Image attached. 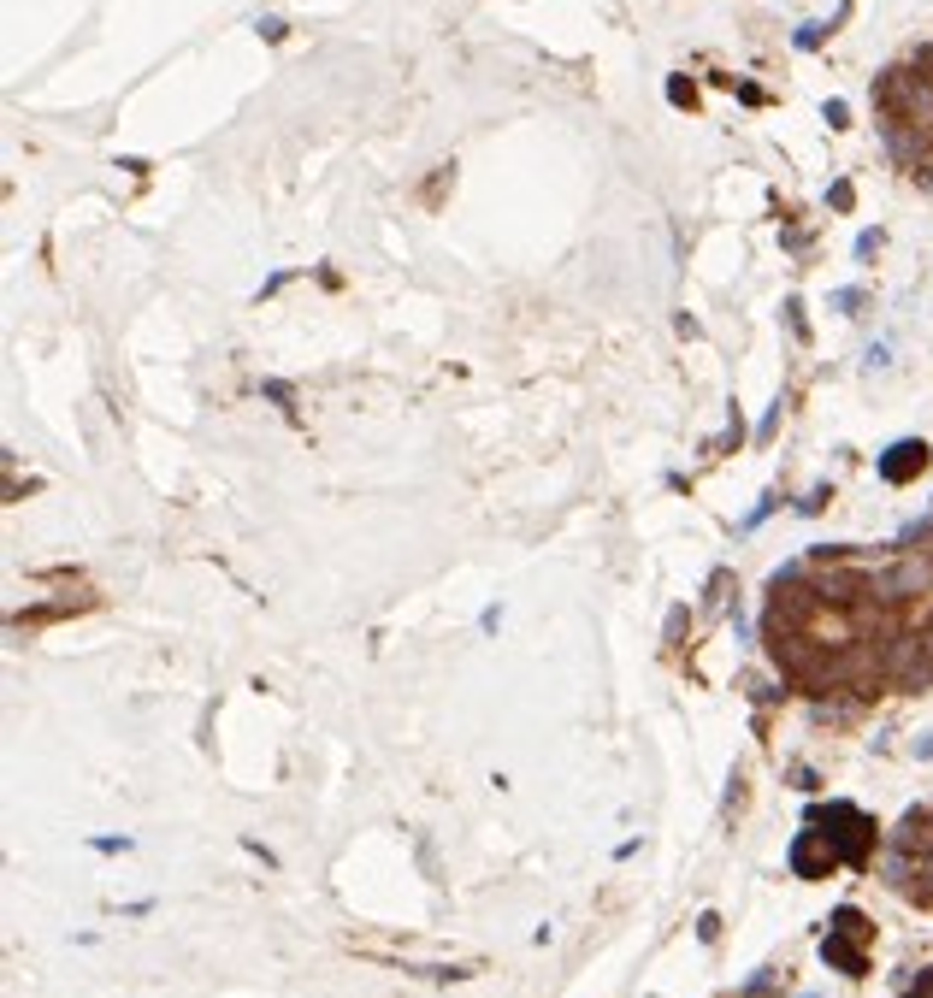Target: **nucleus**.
Returning <instances> with one entry per match:
<instances>
[{"label": "nucleus", "instance_id": "nucleus-14", "mask_svg": "<svg viewBox=\"0 0 933 998\" xmlns=\"http://www.w3.org/2000/svg\"><path fill=\"white\" fill-rule=\"evenodd\" d=\"M928 556H933V550H928Z\"/></svg>", "mask_w": 933, "mask_h": 998}, {"label": "nucleus", "instance_id": "nucleus-1", "mask_svg": "<svg viewBox=\"0 0 933 998\" xmlns=\"http://www.w3.org/2000/svg\"><path fill=\"white\" fill-rule=\"evenodd\" d=\"M869 916L863 910H833V928H827V939H821V957H827V969H839V975H863L869 969Z\"/></svg>", "mask_w": 933, "mask_h": 998}, {"label": "nucleus", "instance_id": "nucleus-11", "mask_svg": "<svg viewBox=\"0 0 933 998\" xmlns=\"http://www.w3.org/2000/svg\"><path fill=\"white\" fill-rule=\"evenodd\" d=\"M851 201H857V195H851V184H833V189H827V207H839V213H845Z\"/></svg>", "mask_w": 933, "mask_h": 998}, {"label": "nucleus", "instance_id": "nucleus-12", "mask_svg": "<svg viewBox=\"0 0 933 998\" xmlns=\"http://www.w3.org/2000/svg\"><path fill=\"white\" fill-rule=\"evenodd\" d=\"M910 998H933V969L922 975V981H910Z\"/></svg>", "mask_w": 933, "mask_h": 998}, {"label": "nucleus", "instance_id": "nucleus-9", "mask_svg": "<svg viewBox=\"0 0 933 998\" xmlns=\"http://www.w3.org/2000/svg\"><path fill=\"white\" fill-rule=\"evenodd\" d=\"M260 36H266V42H284V36H290V24H284V18H260Z\"/></svg>", "mask_w": 933, "mask_h": 998}, {"label": "nucleus", "instance_id": "nucleus-7", "mask_svg": "<svg viewBox=\"0 0 933 998\" xmlns=\"http://www.w3.org/2000/svg\"><path fill=\"white\" fill-rule=\"evenodd\" d=\"M821 119H827V125H839V130H845V125H851V107H845V101H827V107H821Z\"/></svg>", "mask_w": 933, "mask_h": 998}, {"label": "nucleus", "instance_id": "nucleus-13", "mask_svg": "<svg viewBox=\"0 0 933 998\" xmlns=\"http://www.w3.org/2000/svg\"><path fill=\"white\" fill-rule=\"evenodd\" d=\"M804 998H821V993H804Z\"/></svg>", "mask_w": 933, "mask_h": 998}, {"label": "nucleus", "instance_id": "nucleus-10", "mask_svg": "<svg viewBox=\"0 0 933 998\" xmlns=\"http://www.w3.org/2000/svg\"><path fill=\"white\" fill-rule=\"evenodd\" d=\"M833 308H839V313L863 308V290H833Z\"/></svg>", "mask_w": 933, "mask_h": 998}, {"label": "nucleus", "instance_id": "nucleus-2", "mask_svg": "<svg viewBox=\"0 0 933 998\" xmlns=\"http://www.w3.org/2000/svg\"><path fill=\"white\" fill-rule=\"evenodd\" d=\"M809 821L839 845L845 863H869L874 857V821L857 804H821V810H809Z\"/></svg>", "mask_w": 933, "mask_h": 998}, {"label": "nucleus", "instance_id": "nucleus-6", "mask_svg": "<svg viewBox=\"0 0 933 998\" xmlns=\"http://www.w3.org/2000/svg\"><path fill=\"white\" fill-rule=\"evenodd\" d=\"M668 101H674V107H691V101H697V89H691L685 77H674V83H668Z\"/></svg>", "mask_w": 933, "mask_h": 998}, {"label": "nucleus", "instance_id": "nucleus-8", "mask_svg": "<svg viewBox=\"0 0 933 998\" xmlns=\"http://www.w3.org/2000/svg\"><path fill=\"white\" fill-rule=\"evenodd\" d=\"M880 243H886L880 231H863V237H857V260H874V254H880Z\"/></svg>", "mask_w": 933, "mask_h": 998}, {"label": "nucleus", "instance_id": "nucleus-5", "mask_svg": "<svg viewBox=\"0 0 933 998\" xmlns=\"http://www.w3.org/2000/svg\"><path fill=\"white\" fill-rule=\"evenodd\" d=\"M821 36H827V24H804V30H798L792 42H798V48L809 54V48H821Z\"/></svg>", "mask_w": 933, "mask_h": 998}, {"label": "nucleus", "instance_id": "nucleus-4", "mask_svg": "<svg viewBox=\"0 0 933 998\" xmlns=\"http://www.w3.org/2000/svg\"><path fill=\"white\" fill-rule=\"evenodd\" d=\"M928 461H933V449L922 443V437H898V443L880 455V479H886V485H910Z\"/></svg>", "mask_w": 933, "mask_h": 998}, {"label": "nucleus", "instance_id": "nucleus-3", "mask_svg": "<svg viewBox=\"0 0 933 998\" xmlns=\"http://www.w3.org/2000/svg\"><path fill=\"white\" fill-rule=\"evenodd\" d=\"M839 863H845V857H839V845H833L815 821H809L804 833L792 839V874H798V880H821V874H833Z\"/></svg>", "mask_w": 933, "mask_h": 998}]
</instances>
